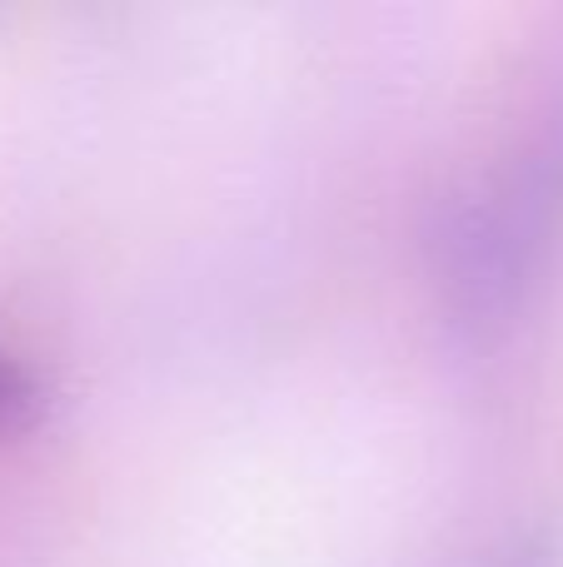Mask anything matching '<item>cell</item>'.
I'll use <instances>...</instances> for the list:
<instances>
[{"mask_svg": "<svg viewBox=\"0 0 563 567\" xmlns=\"http://www.w3.org/2000/svg\"><path fill=\"white\" fill-rule=\"evenodd\" d=\"M563 205V120L539 130L509 169L489 175L444 209L434 269L459 323L489 329L519 309Z\"/></svg>", "mask_w": 563, "mask_h": 567, "instance_id": "6da1fadb", "label": "cell"}, {"mask_svg": "<svg viewBox=\"0 0 563 567\" xmlns=\"http://www.w3.org/2000/svg\"><path fill=\"white\" fill-rule=\"evenodd\" d=\"M35 413H40V383H35V373L0 349V439L30 429V419H35Z\"/></svg>", "mask_w": 563, "mask_h": 567, "instance_id": "7a4b0ae2", "label": "cell"}, {"mask_svg": "<svg viewBox=\"0 0 563 567\" xmlns=\"http://www.w3.org/2000/svg\"><path fill=\"white\" fill-rule=\"evenodd\" d=\"M499 567H559V563H554V553H549L544 543H519V548L509 553Z\"/></svg>", "mask_w": 563, "mask_h": 567, "instance_id": "3957f363", "label": "cell"}]
</instances>
